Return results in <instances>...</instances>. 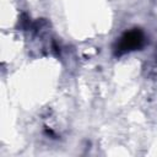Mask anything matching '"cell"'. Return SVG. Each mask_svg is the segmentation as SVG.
<instances>
[{"mask_svg":"<svg viewBox=\"0 0 157 157\" xmlns=\"http://www.w3.org/2000/svg\"><path fill=\"white\" fill-rule=\"evenodd\" d=\"M144 42H145L144 33L137 28L131 29L129 32H125L121 36V38L117 43L115 52H117V54H123L125 52L139 49L144 45Z\"/></svg>","mask_w":157,"mask_h":157,"instance_id":"6da1fadb","label":"cell"}]
</instances>
